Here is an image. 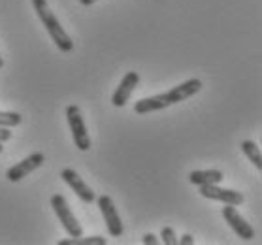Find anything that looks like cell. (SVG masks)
Here are the masks:
<instances>
[{
	"mask_svg": "<svg viewBox=\"0 0 262 245\" xmlns=\"http://www.w3.org/2000/svg\"><path fill=\"white\" fill-rule=\"evenodd\" d=\"M32 8H34L36 15L40 17L42 25L46 27V30H48L49 38L55 42L57 49L62 51V53H70L72 49H74V42H72V38L68 36V32L62 29V25H60V21L57 19V15L49 10L48 2H46V0H32Z\"/></svg>",
	"mask_w": 262,
	"mask_h": 245,
	"instance_id": "cell-1",
	"label": "cell"
},
{
	"mask_svg": "<svg viewBox=\"0 0 262 245\" xmlns=\"http://www.w3.org/2000/svg\"><path fill=\"white\" fill-rule=\"evenodd\" d=\"M51 208H53V211L57 213L59 221L62 222V227H64L66 234H68L70 238L83 236V228H81V225H79V221L76 219L74 211L70 209V206H68V202H66V198L62 196V194H53V196H51Z\"/></svg>",
	"mask_w": 262,
	"mask_h": 245,
	"instance_id": "cell-2",
	"label": "cell"
},
{
	"mask_svg": "<svg viewBox=\"0 0 262 245\" xmlns=\"http://www.w3.org/2000/svg\"><path fill=\"white\" fill-rule=\"evenodd\" d=\"M66 119H68V125H70L72 138H74V144L79 151H89L91 149V136L87 132V126H85V121L81 117V109L76 106V104H70L66 108Z\"/></svg>",
	"mask_w": 262,
	"mask_h": 245,
	"instance_id": "cell-3",
	"label": "cell"
},
{
	"mask_svg": "<svg viewBox=\"0 0 262 245\" xmlns=\"http://www.w3.org/2000/svg\"><path fill=\"white\" fill-rule=\"evenodd\" d=\"M96 204H98V208H100V213H102V217H104V222H106V228H107V232H110V236H114V238L123 236L125 227H123V222H121V217H119V213H117V208H115L112 196L102 194V196L96 198Z\"/></svg>",
	"mask_w": 262,
	"mask_h": 245,
	"instance_id": "cell-4",
	"label": "cell"
},
{
	"mask_svg": "<svg viewBox=\"0 0 262 245\" xmlns=\"http://www.w3.org/2000/svg\"><path fill=\"white\" fill-rule=\"evenodd\" d=\"M43 162H46V155H43V153H40V151H36V153H30L29 157H25L23 161L15 162L13 166L8 168V172H6L8 181H12V183H17V181H21L23 177H27L30 172L38 170V168L42 166Z\"/></svg>",
	"mask_w": 262,
	"mask_h": 245,
	"instance_id": "cell-5",
	"label": "cell"
},
{
	"mask_svg": "<svg viewBox=\"0 0 262 245\" xmlns=\"http://www.w3.org/2000/svg\"><path fill=\"white\" fill-rule=\"evenodd\" d=\"M223 217H225V221L228 222V227L232 228L234 234H236L238 238L245 239V241H249V239L255 238V228L251 227L249 222L239 215L238 209H236V206L225 204V208H223Z\"/></svg>",
	"mask_w": 262,
	"mask_h": 245,
	"instance_id": "cell-6",
	"label": "cell"
},
{
	"mask_svg": "<svg viewBox=\"0 0 262 245\" xmlns=\"http://www.w3.org/2000/svg\"><path fill=\"white\" fill-rule=\"evenodd\" d=\"M60 177H62V181L70 187L72 191L78 194V198L81 200V202L91 204V202H95L96 200L95 191H93V189H91V187L87 185L81 177H79V173L76 172V170H72V168H64V170L60 172Z\"/></svg>",
	"mask_w": 262,
	"mask_h": 245,
	"instance_id": "cell-7",
	"label": "cell"
},
{
	"mask_svg": "<svg viewBox=\"0 0 262 245\" xmlns=\"http://www.w3.org/2000/svg\"><path fill=\"white\" fill-rule=\"evenodd\" d=\"M198 192L204 198L217 200V202H223V204H230V206H239L245 200L242 192L232 191V189H223L219 185H200V191Z\"/></svg>",
	"mask_w": 262,
	"mask_h": 245,
	"instance_id": "cell-8",
	"label": "cell"
},
{
	"mask_svg": "<svg viewBox=\"0 0 262 245\" xmlns=\"http://www.w3.org/2000/svg\"><path fill=\"white\" fill-rule=\"evenodd\" d=\"M200 89H202V81L196 78H191V79H187V81H183V83L172 87V89L166 91V93H162V96H164L168 104L172 106V104H178V102H183V100H187V98L194 96L196 93H200Z\"/></svg>",
	"mask_w": 262,
	"mask_h": 245,
	"instance_id": "cell-9",
	"label": "cell"
},
{
	"mask_svg": "<svg viewBox=\"0 0 262 245\" xmlns=\"http://www.w3.org/2000/svg\"><path fill=\"white\" fill-rule=\"evenodd\" d=\"M138 83H140V74L138 72L125 74V78L121 79L119 87L115 89L114 96H112V104H114L115 108L126 106V102L130 100V96H132V93H134V89L138 87Z\"/></svg>",
	"mask_w": 262,
	"mask_h": 245,
	"instance_id": "cell-10",
	"label": "cell"
},
{
	"mask_svg": "<svg viewBox=\"0 0 262 245\" xmlns=\"http://www.w3.org/2000/svg\"><path fill=\"white\" fill-rule=\"evenodd\" d=\"M189 180L192 185H219L221 181L225 180V175L221 170H194L189 173Z\"/></svg>",
	"mask_w": 262,
	"mask_h": 245,
	"instance_id": "cell-11",
	"label": "cell"
},
{
	"mask_svg": "<svg viewBox=\"0 0 262 245\" xmlns=\"http://www.w3.org/2000/svg\"><path fill=\"white\" fill-rule=\"evenodd\" d=\"M242 151H244V155L249 159L253 164L256 166V170H260L262 168V153H260V147L255 144V142H251V140H245L239 144Z\"/></svg>",
	"mask_w": 262,
	"mask_h": 245,
	"instance_id": "cell-12",
	"label": "cell"
},
{
	"mask_svg": "<svg viewBox=\"0 0 262 245\" xmlns=\"http://www.w3.org/2000/svg\"><path fill=\"white\" fill-rule=\"evenodd\" d=\"M107 239L104 236H89V238H68V239H60L57 245H106Z\"/></svg>",
	"mask_w": 262,
	"mask_h": 245,
	"instance_id": "cell-13",
	"label": "cell"
},
{
	"mask_svg": "<svg viewBox=\"0 0 262 245\" xmlns=\"http://www.w3.org/2000/svg\"><path fill=\"white\" fill-rule=\"evenodd\" d=\"M21 114L17 112H0V126H8V128H13V126L21 125Z\"/></svg>",
	"mask_w": 262,
	"mask_h": 245,
	"instance_id": "cell-14",
	"label": "cell"
},
{
	"mask_svg": "<svg viewBox=\"0 0 262 245\" xmlns=\"http://www.w3.org/2000/svg\"><path fill=\"white\" fill-rule=\"evenodd\" d=\"M161 241L164 245H178V236L172 227H164L161 230Z\"/></svg>",
	"mask_w": 262,
	"mask_h": 245,
	"instance_id": "cell-15",
	"label": "cell"
},
{
	"mask_svg": "<svg viewBox=\"0 0 262 245\" xmlns=\"http://www.w3.org/2000/svg\"><path fill=\"white\" fill-rule=\"evenodd\" d=\"M12 128H8V126H0V142L4 144V142H10L12 140Z\"/></svg>",
	"mask_w": 262,
	"mask_h": 245,
	"instance_id": "cell-16",
	"label": "cell"
},
{
	"mask_svg": "<svg viewBox=\"0 0 262 245\" xmlns=\"http://www.w3.org/2000/svg\"><path fill=\"white\" fill-rule=\"evenodd\" d=\"M142 241H143L145 245H157V243H159V238H157L155 234H145Z\"/></svg>",
	"mask_w": 262,
	"mask_h": 245,
	"instance_id": "cell-17",
	"label": "cell"
},
{
	"mask_svg": "<svg viewBox=\"0 0 262 245\" xmlns=\"http://www.w3.org/2000/svg\"><path fill=\"white\" fill-rule=\"evenodd\" d=\"M178 243H181V245H192V243H194V238H192L191 234H183V236H181V239H178Z\"/></svg>",
	"mask_w": 262,
	"mask_h": 245,
	"instance_id": "cell-18",
	"label": "cell"
},
{
	"mask_svg": "<svg viewBox=\"0 0 262 245\" xmlns=\"http://www.w3.org/2000/svg\"><path fill=\"white\" fill-rule=\"evenodd\" d=\"M96 0H79V4H83V6H91V4H95Z\"/></svg>",
	"mask_w": 262,
	"mask_h": 245,
	"instance_id": "cell-19",
	"label": "cell"
},
{
	"mask_svg": "<svg viewBox=\"0 0 262 245\" xmlns=\"http://www.w3.org/2000/svg\"><path fill=\"white\" fill-rule=\"evenodd\" d=\"M2 66H4V59H2V57H0V68H2Z\"/></svg>",
	"mask_w": 262,
	"mask_h": 245,
	"instance_id": "cell-20",
	"label": "cell"
},
{
	"mask_svg": "<svg viewBox=\"0 0 262 245\" xmlns=\"http://www.w3.org/2000/svg\"><path fill=\"white\" fill-rule=\"evenodd\" d=\"M2 151H4V145H2V142H0V153H2Z\"/></svg>",
	"mask_w": 262,
	"mask_h": 245,
	"instance_id": "cell-21",
	"label": "cell"
}]
</instances>
